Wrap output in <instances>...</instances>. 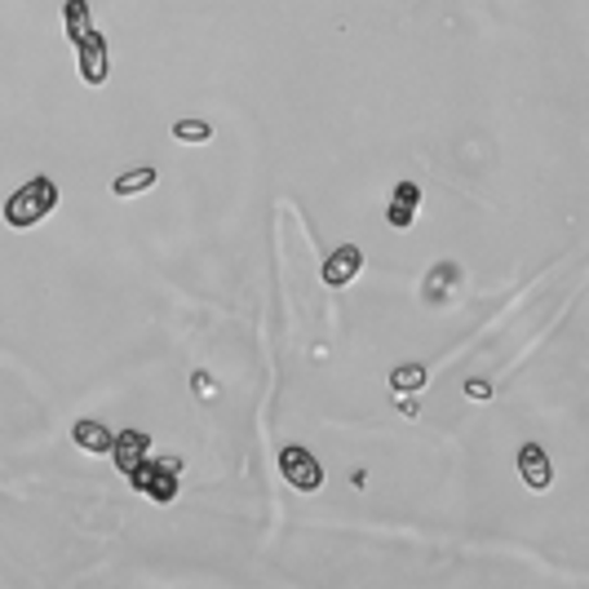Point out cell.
Here are the masks:
<instances>
[{
  "label": "cell",
  "instance_id": "cell-1",
  "mask_svg": "<svg viewBox=\"0 0 589 589\" xmlns=\"http://www.w3.org/2000/svg\"><path fill=\"white\" fill-rule=\"evenodd\" d=\"M53 209H58V182L32 177V182H23V186L10 195V200H5V222H10L14 231H27V226L45 222Z\"/></svg>",
  "mask_w": 589,
  "mask_h": 589
},
{
  "label": "cell",
  "instance_id": "cell-2",
  "mask_svg": "<svg viewBox=\"0 0 589 589\" xmlns=\"http://www.w3.org/2000/svg\"><path fill=\"white\" fill-rule=\"evenodd\" d=\"M177 456H164V462H160V456H147V462L134 470V475H128V483H134L138 492H147L151 501H173L177 496Z\"/></svg>",
  "mask_w": 589,
  "mask_h": 589
},
{
  "label": "cell",
  "instance_id": "cell-3",
  "mask_svg": "<svg viewBox=\"0 0 589 589\" xmlns=\"http://www.w3.org/2000/svg\"><path fill=\"white\" fill-rule=\"evenodd\" d=\"M280 475L297 488V492H319L323 488V470H319V462L306 452V447H297V443H289V447H280Z\"/></svg>",
  "mask_w": 589,
  "mask_h": 589
},
{
  "label": "cell",
  "instance_id": "cell-4",
  "mask_svg": "<svg viewBox=\"0 0 589 589\" xmlns=\"http://www.w3.org/2000/svg\"><path fill=\"white\" fill-rule=\"evenodd\" d=\"M111 456H115V470L128 479L134 475L147 456H151V439L143 434V430H124V434H115L111 439Z\"/></svg>",
  "mask_w": 589,
  "mask_h": 589
},
{
  "label": "cell",
  "instance_id": "cell-5",
  "mask_svg": "<svg viewBox=\"0 0 589 589\" xmlns=\"http://www.w3.org/2000/svg\"><path fill=\"white\" fill-rule=\"evenodd\" d=\"M518 479L528 483L532 492H545L554 483V466H550V456L541 443H523L518 447Z\"/></svg>",
  "mask_w": 589,
  "mask_h": 589
},
{
  "label": "cell",
  "instance_id": "cell-6",
  "mask_svg": "<svg viewBox=\"0 0 589 589\" xmlns=\"http://www.w3.org/2000/svg\"><path fill=\"white\" fill-rule=\"evenodd\" d=\"M359 267H364V253L355 244H342L329 261H323V284H329V289H346L359 275Z\"/></svg>",
  "mask_w": 589,
  "mask_h": 589
},
{
  "label": "cell",
  "instance_id": "cell-7",
  "mask_svg": "<svg viewBox=\"0 0 589 589\" xmlns=\"http://www.w3.org/2000/svg\"><path fill=\"white\" fill-rule=\"evenodd\" d=\"M76 45H81V81L102 85L107 81V40L98 32H85Z\"/></svg>",
  "mask_w": 589,
  "mask_h": 589
},
{
  "label": "cell",
  "instance_id": "cell-8",
  "mask_svg": "<svg viewBox=\"0 0 589 589\" xmlns=\"http://www.w3.org/2000/svg\"><path fill=\"white\" fill-rule=\"evenodd\" d=\"M417 209H421V191H417L413 182H400V186H395V195H390V209H385V222H390V226H395V231H404V226H413Z\"/></svg>",
  "mask_w": 589,
  "mask_h": 589
},
{
  "label": "cell",
  "instance_id": "cell-9",
  "mask_svg": "<svg viewBox=\"0 0 589 589\" xmlns=\"http://www.w3.org/2000/svg\"><path fill=\"white\" fill-rule=\"evenodd\" d=\"M72 439H76V447H81V452L102 456V452H111V439H115V434H111L102 421H89V417H85V421H76V426H72Z\"/></svg>",
  "mask_w": 589,
  "mask_h": 589
},
{
  "label": "cell",
  "instance_id": "cell-10",
  "mask_svg": "<svg viewBox=\"0 0 589 589\" xmlns=\"http://www.w3.org/2000/svg\"><path fill=\"white\" fill-rule=\"evenodd\" d=\"M147 186H156V164H138V169H128L111 182V191L120 195V200H128V195H143Z\"/></svg>",
  "mask_w": 589,
  "mask_h": 589
},
{
  "label": "cell",
  "instance_id": "cell-11",
  "mask_svg": "<svg viewBox=\"0 0 589 589\" xmlns=\"http://www.w3.org/2000/svg\"><path fill=\"white\" fill-rule=\"evenodd\" d=\"M173 138H177V143H209L213 128H209L205 120H177V124H173Z\"/></svg>",
  "mask_w": 589,
  "mask_h": 589
},
{
  "label": "cell",
  "instance_id": "cell-12",
  "mask_svg": "<svg viewBox=\"0 0 589 589\" xmlns=\"http://www.w3.org/2000/svg\"><path fill=\"white\" fill-rule=\"evenodd\" d=\"M390 381H395V390H421L430 377H426L421 364H400L395 372H390Z\"/></svg>",
  "mask_w": 589,
  "mask_h": 589
},
{
  "label": "cell",
  "instance_id": "cell-13",
  "mask_svg": "<svg viewBox=\"0 0 589 589\" xmlns=\"http://www.w3.org/2000/svg\"><path fill=\"white\" fill-rule=\"evenodd\" d=\"M68 32H72V40H81L85 32H94V23H89V5H85V0H68Z\"/></svg>",
  "mask_w": 589,
  "mask_h": 589
},
{
  "label": "cell",
  "instance_id": "cell-14",
  "mask_svg": "<svg viewBox=\"0 0 589 589\" xmlns=\"http://www.w3.org/2000/svg\"><path fill=\"white\" fill-rule=\"evenodd\" d=\"M452 289L456 284V267H452V261H439V267H434V275H430V284H426V302H439V289Z\"/></svg>",
  "mask_w": 589,
  "mask_h": 589
},
{
  "label": "cell",
  "instance_id": "cell-15",
  "mask_svg": "<svg viewBox=\"0 0 589 589\" xmlns=\"http://www.w3.org/2000/svg\"><path fill=\"white\" fill-rule=\"evenodd\" d=\"M466 395H470V400H488L492 385H488V381H466Z\"/></svg>",
  "mask_w": 589,
  "mask_h": 589
}]
</instances>
